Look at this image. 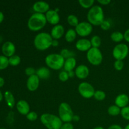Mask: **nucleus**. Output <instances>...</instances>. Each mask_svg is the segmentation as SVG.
I'll return each instance as SVG.
<instances>
[{
	"label": "nucleus",
	"instance_id": "35",
	"mask_svg": "<svg viewBox=\"0 0 129 129\" xmlns=\"http://www.w3.org/2000/svg\"><path fill=\"white\" fill-rule=\"evenodd\" d=\"M113 66L117 71H122L124 67V63L122 60H116L113 64Z\"/></svg>",
	"mask_w": 129,
	"mask_h": 129
},
{
	"label": "nucleus",
	"instance_id": "3",
	"mask_svg": "<svg viewBox=\"0 0 129 129\" xmlns=\"http://www.w3.org/2000/svg\"><path fill=\"white\" fill-rule=\"evenodd\" d=\"M52 41L53 39L50 34L41 32L35 36L34 40V44L37 50L44 51L52 46Z\"/></svg>",
	"mask_w": 129,
	"mask_h": 129
},
{
	"label": "nucleus",
	"instance_id": "41",
	"mask_svg": "<svg viewBox=\"0 0 129 129\" xmlns=\"http://www.w3.org/2000/svg\"><path fill=\"white\" fill-rule=\"evenodd\" d=\"M123 35H124V39L125 40V41L129 43V28L125 31Z\"/></svg>",
	"mask_w": 129,
	"mask_h": 129
},
{
	"label": "nucleus",
	"instance_id": "46",
	"mask_svg": "<svg viewBox=\"0 0 129 129\" xmlns=\"http://www.w3.org/2000/svg\"><path fill=\"white\" fill-rule=\"evenodd\" d=\"M4 19V15L1 11H0V23H1L3 21Z\"/></svg>",
	"mask_w": 129,
	"mask_h": 129
},
{
	"label": "nucleus",
	"instance_id": "17",
	"mask_svg": "<svg viewBox=\"0 0 129 129\" xmlns=\"http://www.w3.org/2000/svg\"><path fill=\"white\" fill-rule=\"evenodd\" d=\"M64 28L62 25L58 24L53 26L50 32V35L54 40L60 39L64 34Z\"/></svg>",
	"mask_w": 129,
	"mask_h": 129
},
{
	"label": "nucleus",
	"instance_id": "26",
	"mask_svg": "<svg viewBox=\"0 0 129 129\" xmlns=\"http://www.w3.org/2000/svg\"><path fill=\"white\" fill-rule=\"evenodd\" d=\"M90 42L91 44L92 47L99 49L101 44H102V40H101V38L98 35H94L91 39Z\"/></svg>",
	"mask_w": 129,
	"mask_h": 129
},
{
	"label": "nucleus",
	"instance_id": "25",
	"mask_svg": "<svg viewBox=\"0 0 129 129\" xmlns=\"http://www.w3.org/2000/svg\"><path fill=\"white\" fill-rule=\"evenodd\" d=\"M121 109L118 107H117L115 105L110 106L109 108H108V113L110 115L113 116V117H115V116H118V115L120 114Z\"/></svg>",
	"mask_w": 129,
	"mask_h": 129
},
{
	"label": "nucleus",
	"instance_id": "18",
	"mask_svg": "<svg viewBox=\"0 0 129 129\" xmlns=\"http://www.w3.org/2000/svg\"><path fill=\"white\" fill-rule=\"evenodd\" d=\"M2 52L6 57H11L15 52V46L11 42H6L2 46Z\"/></svg>",
	"mask_w": 129,
	"mask_h": 129
},
{
	"label": "nucleus",
	"instance_id": "43",
	"mask_svg": "<svg viewBox=\"0 0 129 129\" xmlns=\"http://www.w3.org/2000/svg\"><path fill=\"white\" fill-rule=\"evenodd\" d=\"M59 42L57 40H54V39H53V41L52 42V46L57 47L58 45H59Z\"/></svg>",
	"mask_w": 129,
	"mask_h": 129
},
{
	"label": "nucleus",
	"instance_id": "40",
	"mask_svg": "<svg viewBox=\"0 0 129 129\" xmlns=\"http://www.w3.org/2000/svg\"><path fill=\"white\" fill-rule=\"evenodd\" d=\"M98 3L102 5H108L111 3L110 0H98Z\"/></svg>",
	"mask_w": 129,
	"mask_h": 129
},
{
	"label": "nucleus",
	"instance_id": "31",
	"mask_svg": "<svg viewBox=\"0 0 129 129\" xmlns=\"http://www.w3.org/2000/svg\"><path fill=\"white\" fill-rule=\"evenodd\" d=\"M93 97L98 101H103L105 99L106 93L102 90H96L95 91Z\"/></svg>",
	"mask_w": 129,
	"mask_h": 129
},
{
	"label": "nucleus",
	"instance_id": "49",
	"mask_svg": "<svg viewBox=\"0 0 129 129\" xmlns=\"http://www.w3.org/2000/svg\"><path fill=\"white\" fill-rule=\"evenodd\" d=\"M3 99V95H2V93H1V92L0 91V102H1V100H2Z\"/></svg>",
	"mask_w": 129,
	"mask_h": 129
},
{
	"label": "nucleus",
	"instance_id": "28",
	"mask_svg": "<svg viewBox=\"0 0 129 129\" xmlns=\"http://www.w3.org/2000/svg\"><path fill=\"white\" fill-rule=\"evenodd\" d=\"M78 2L81 6L85 9L91 8L93 7V4L94 3V0H79Z\"/></svg>",
	"mask_w": 129,
	"mask_h": 129
},
{
	"label": "nucleus",
	"instance_id": "8",
	"mask_svg": "<svg viewBox=\"0 0 129 129\" xmlns=\"http://www.w3.org/2000/svg\"><path fill=\"white\" fill-rule=\"evenodd\" d=\"M128 47L125 44H118L113 49L112 55L116 60H123L128 54Z\"/></svg>",
	"mask_w": 129,
	"mask_h": 129
},
{
	"label": "nucleus",
	"instance_id": "20",
	"mask_svg": "<svg viewBox=\"0 0 129 129\" xmlns=\"http://www.w3.org/2000/svg\"><path fill=\"white\" fill-rule=\"evenodd\" d=\"M76 66V60L74 57H73L66 59L63 68L64 71L69 73L70 71H73L75 69Z\"/></svg>",
	"mask_w": 129,
	"mask_h": 129
},
{
	"label": "nucleus",
	"instance_id": "24",
	"mask_svg": "<svg viewBox=\"0 0 129 129\" xmlns=\"http://www.w3.org/2000/svg\"><path fill=\"white\" fill-rule=\"evenodd\" d=\"M112 40L114 42H120L124 39V35L120 31H114L110 35Z\"/></svg>",
	"mask_w": 129,
	"mask_h": 129
},
{
	"label": "nucleus",
	"instance_id": "51",
	"mask_svg": "<svg viewBox=\"0 0 129 129\" xmlns=\"http://www.w3.org/2000/svg\"><path fill=\"white\" fill-rule=\"evenodd\" d=\"M0 129H5V128H0Z\"/></svg>",
	"mask_w": 129,
	"mask_h": 129
},
{
	"label": "nucleus",
	"instance_id": "21",
	"mask_svg": "<svg viewBox=\"0 0 129 129\" xmlns=\"http://www.w3.org/2000/svg\"><path fill=\"white\" fill-rule=\"evenodd\" d=\"M50 70H49V68H45V67H42V68H40L36 71V75L40 79H47L50 76Z\"/></svg>",
	"mask_w": 129,
	"mask_h": 129
},
{
	"label": "nucleus",
	"instance_id": "34",
	"mask_svg": "<svg viewBox=\"0 0 129 129\" xmlns=\"http://www.w3.org/2000/svg\"><path fill=\"white\" fill-rule=\"evenodd\" d=\"M120 114L122 117H123L124 119L127 120H129V107H124V108L121 109Z\"/></svg>",
	"mask_w": 129,
	"mask_h": 129
},
{
	"label": "nucleus",
	"instance_id": "6",
	"mask_svg": "<svg viewBox=\"0 0 129 129\" xmlns=\"http://www.w3.org/2000/svg\"><path fill=\"white\" fill-rule=\"evenodd\" d=\"M59 117L62 122L64 123H69L73 120L74 113L71 107L68 103L63 102L59 107Z\"/></svg>",
	"mask_w": 129,
	"mask_h": 129
},
{
	"label": "nucleus",
	"instance_id": "45",
	"mask_svg": "<svg viewBox=\"0 0 129 129\" xmlns=\"http://www.w3.org/2000/svg\"><path fill=\"white\" fill-rule=\"evenodd\" d=\"M68 74H69V76L70 77V78H73V77L75 75V73H74L73 71L69 72V73H68Z\"/></svg>",
	"mask_w": 129,
	"mask_h": 129
},
{
	"label": "nucleus",
	"instance_id": "44",
	"mask_svg": "<svg viewBox=\"0 0 129 129\" xmlns=\"http://www.w3.org/2000/svg\"><path fill=\"white\" fill-rule=\"evenodd\" d=\"M4 84H5V80H4L3 78L0 77V88L2 87L4 85Z\"/></svg>",
	"mask_w": 129,
	"mask_h": 129
},
{
	"label": "nucleus",
	"instance_id": "11",
	"mask_svg": "<svg viewBox=\"0 0 129 129\" xmlns=\"http://www.w3.org/2000/svg\"><path fill=\"white\" fill-rule=\"evenodd\" d=\"M47 21L53 25H58L60 21V16L55 10H50L45 13Z\"/></svg>",
	"mask_w": 129,
	"mask_h": 129
},
{
	"label": "nucleus",
	"instance_id": "1",
	"mask_svg": "<svg viewBox=\"0 0 129 129\" xmlns=\"http://www.w3.org/2000/svg\"><path fill=\"white\" fill-rule=\"evenodd\" d=\"M88 22L94 26H100L105 20L103 8L99 5H95L91 8L87 14Z\"/></svg>",
	"mask_w": 129,
	"mask_h": 129
},
{
	"label": "nucleus",
	"instance_id": "50",
	"mask_svg": "<svg viewBox=\"0 0 129 129\" xmlns=\"http://www.w3.org/2000/svg\"><path fill=\"white\" fill-rule=\"evenodd\" d=\"M123 129H129V124L127 125H126L125 127V128H123Z\"/></svg>",
	"mask_w": 129,
	"mask_h": 129
},
{
	"label": "nucleus",
	"instance_id": "2",
	"mask_svg": "<svg viewBox=\"0 0 129 129\" xmlns=\"http://www.w3.org/2000/svg\"><path fill=\"white\" fill-rule=\"evenodd\" d=\"M47 20L45 14H32L29 18L27 22V26L29 30L32 31H38L45 27L47 23Z\"/></svg>",
	"mask_w": 129,
	"mask_h": 129
},
{
	"label": "nucleus",
	"instance_id": "38",
	"mask_svg": "<svg viewBox=\"0 0 129 129\" xmlns=\"http://www.w3.org/2000/svg\"><path fill=\"white\" fill-rule=\"evenodd\" d=\"M101 28L103 30H109L110 28L111 25L110 23L107 20H104V21L102 22V23L100 25Z\"/></svg>",
	"mask_w": 129,
	"mask_h": 129
},
{
	"label": "nucleus",
	"instance_id": "4",
	"mask_svg": "<svg viewBox=\"0 0 129 129\" xmlns=\"http://www.w3.org/2000/svg\"><path fill=\"white\" fill-rule=\"evenodd\" d=\"M41 123L48 129H60L62 122L58 116L51 113H44L40 117Z\"/></svg>",
	"mask_w": 129,
	"mask_h": 129
},
{
	"label": "nucleus",
	"instance_id": "42",
	"mask_svg": "<svg viewBox=\"0 0 129 129\" xmlns=\"http://www.w3.org/2000/svg\"><path fill=\"white\" fill-rule=\"evenodd\" d=\"M107 129H123L120 125L117 124H113L110 126Z\"/></svg>",
	"mask_w": 129,
	"mask_h": 129
},
{
	"label": "nucleus",
	"instance_id": "5",
	"mask_svg": "<svg viewBox=\"0 0 129 129\" xmlns=\"http://www.w3.org/2000/svg\"><path fill=\"white\" fill-rule=\"evenodd\" d=\"M45 62L50 69L59 70L64 67L65 59L59 54H50L47 55Z\"/></svg>",
	"mask_w": 129,
	"mask_h": 129
},
{
	"label": "nucleus",
	"instance_id": "36",
	"mask_svg": "<svg viewBox=\"0 0 129 129\" xmlns=\"http://www.w3.org/2000/svg\"><path fill=\"white\" fill-rule=\"evenodd\" d=\"M26 117L29 121L34 122V121L37 120V119L38 118V115L35 112H30L26 115Z\"/></svg>",
	"mask_w": 129,
	"mask_h": 129
},
{
	"label": "nucleus",
	"instance_id": "23",
	"mask_svg": "<svg viewBox=\"0 0 129 129\" xmlns=\"http://www.w3.org/2000/svg\"><path fill=\"white\" fill-rule=\"evenodd\" d=\"M77 34L74 29L70 28L66 32L65 39L68 42H73L76 39Z\"/></svg>",
	"mask_w": 129,
	"mask_h": 129
},
{
	"label": "nucleus",
	"instance_id": "7",
	"mask_svg": "<svg viewBox=\"0 0 129 129\" xmlns=\"http://www.w3.org/2000/svg\"><path fill=\"white\" fill-rule=\"evenodd\" d=\"M86 58L88 62L93 66H98L103 61V55L98 48L91 47L86 54Z\"/></svg>",
	"mask_w": 129,
	"mask_h": 129
},
{
	"label": "nucleus",
	"instance_id": "32",
	"mask_svg": "<svg viewBox=\"0 0 129 129\" xmlns=\"http://www.w3.org/2000/svg\"><path fill=\"white\" fill-rule=\"evenodd\" d=\"M60 55L64 58V59H67L69 57H73L74 55H73V54L72 52H71L70 50H68L67 49H64L61 50L60 52Z\"/></svg>",
	"mask_w": 129,
	"mask_h": 129
},
{
	"label": "nucleus",
	"instance_id": "13",
	"mask_svg": "<svg viewBox=\"0 0 129 129\" xmlns=\"http://www.w3.org/2000/svg\"><path fill=\"white\" fill-rule=\"evenodd\" d=\"M33 10L37 13H46L50 10V5L45 1H37L33 5Z\"/></svg>",
	"mask_w": 129,
	"mask_h": 129
},
{
	"label": "nucleus",
	"instance_id": "12",
	"mask_svg": "<svg viewBox=\"0 0 129 129\" xmlns=\"http://www.w3.org/2000/svg\"><path fill=\"white\" fill-rule=\"evenodd\" d=\"M40 84V78L35 74L28 77L26 81V87L30 91H35L38 89Z\"/></svg>",
	"mask_w": 129,
	"mask_h": 129
},
{
	"label": "nucleus",
	"instance_id": "19",
	"mask_svg": "<svg viewBox=\"0 0 129 129\" xmlns=\"http://www.w3.org/2000/svg\"><path fill=\"white\" fill-rule=\"evenodd\" d=\"M129 103V97L126 94H118L115 100V105L120 108L127 107Z\"/></svg>",
	"mask_w": 129,
	"mask_h": 129
},
{
	"label": "nucleus",
	"instance_id": "47",
	"mask_svg": "<svg viewBox=\"0 0 129 129\" xmlns=\"http://www.w3.org/2000/svg\"><path fill=\"white\" fill-rule=\"evenodd\" d=\"M79 120V117H78V115H74V117H73V120L76 121V122H78Z\"/></svg>",
	"mask_w": 129,
	"mask_h": 129
},
{
	"label": "nucleus",
	"instance_id": "29",
	"mask_svg": "<svg viewBox=\"0 0 129 129\" xmlns=\"http://www.w3.org/2000/svg\"><path fill=\"white\" fill-rule=\"evenodd\" d=\"M9 60V64H10L12 66H16L18 65L21 62V58L18 55H13L10 57L8 59Z\"/></svg>",
	"mask_w": 129,
	"mask_h": 129
},
{
	"label": "nucleus",
	"instance_id": "30",
	"mask_svg": "<svg viewBox=\"0 0 129 129\" xmlns=\"http://www.w3.org/2000/svg\"><path fill=\"white\" fill-rule=\"evenodd\" d=\"M9 60L7 57L0 55V70L5 69L8 66Z\"/></svg>",
	"mask_w": 129,
	"mask_h": 129
},
{
	"label": "nucleus",
	"instance_id": "37",
	"mask_svg": "<svg viewBox=\"0 0 129 129\" xmlns=\"http://www.w3.org/2000/svg\"><path fill=\"white\" fill-rule=\"evenodd\" d=\"M25 73L26 76L30 77V76H31L36 74V70H35L34 68H31V67H28V68H26V69H25Z\"/></svg>",
	"mask_w": 129,
	"mask_h": 129
},
{
	"label": "nucleus",
	"instance_id": "10",
	"mask_svg": "<svg viewBox=\"0 0 129 129\" xmlns=\"http://www.w3.org/2000/svg\"><path fill=\"white\" fill-rule=\"evenodd\" d=\"M75 30L77 35L82 37H88L92 33L93 25L88 21H82L76 26Z\"/></svg>",
	"mask_w": 129,
	"mask_h": 129
},
{
	"label": "nucleus",
	"instance_id": "14",
	"mask_svg": "<svg viewBox=\"0 0 129 129\" xmlns=\"http://www.w3.org/2000/svg\"><path fill=\"white\" fill-rule=\"evenodd\" d=\"M74 73L77 78L80 79H84L89 76V70L86 66L81 64L76 68Z\"/></svg>",
	"mask_w": 129,
	"mask_h": 129
},
{
	"label": "nucleus",
	"instance_id": "33",
	"mask_svg": "<svg viewBox=\"0 0 129 129\" xmlns=\"http://www.w3.org/2000/svg\"><path fill=\"white\" fill-rule=\"evenodd\" d=\"M69 74L66 71H62L59 74V79L62 82H66L69 79Z\"/></svg>",
	"mask_w": 129,
	"mask_h": 129
},
{
	"label": "nucleus",
	"instance_id": "48",
	"mask_svg": "<svg viewBox=\"0 0 129 129\" xmlns=\"http://www.w3.org/2000/svg\"><path fill=\"white\" fill-rule=\"evenodd\" d=\"M93 129H105L103 127H101V126H98V127H94Z\"/></svg>",
	"mask_w": 129,
	"mask_h": 129
},
{
	"label": "nucleus",
	"instance_id": "39",
	"mask_svg": "<svg viewBox=\"0 0 129 129\" xmlns=\"http://www.w3.org/2000/svg\"><path fill=\"white\" fill-rule=\"evenodd\" d=\"M60 129H74V126L71 122L69 123H64L62 124Z\"/></svg>",
	"mask_w": 129,
	"mask_h": 129
},
{
	"label": "nucleus",
	"instance_id": "9",
	"mask_svg": "<svg viewBox=\"0 0 129 129\" xmlns=\"http://www.w3.org/2000/svg\"><path fill=\"white\" fill-rule=\"evenodd\" d=\"M78 91L82 97L86 99H89L94 96V94L95 93V90L93 86L87 82H83L79 84Z\"/></svg>",
	"mask_w": 129,
	"mask_h": 129
},
{
	"label": "nucleus",
	"instance_id": "22",
	"mask_svg": "<svg viewBox=\"0 0 129 129\" xmlns=\"http://www.w3.org/2000/svg\"><path fill=\"white\" fill-rule=\"evenodd\" d=\"M5 98L8 106L11 108H13L15 104V98H14L12 93L9 91H6L5 93Z\"/></svg>",
	"mask_w": 129,
	"mask_h": 129
},
{
	"label": "nucleus",
	"instance_id": "16",
	"mask_svg": "<svg viewBox=\"0 0 129 129\" xmlns=\"http://www.w3.org/2000/svg\"><path fill=\"white\" fill-rule=\"evenodd\" d=\"M16 109L20 114L26 115L30 112V105L26 101L21 100L16 103Z\"/></svg>",
	"mask_w": 129,
	"mask_h": 129
},
{
	"label": "nucleus",
	"instance_id": "15",
	"mask_svg": "<svg viewBox=\"0 0 129 129\" xmlns=\"http://www.w3.org/2000/svg\"><path fill=\"white\" fill-rule=\"evenodd\" d=\"M91 47L90 40H89L88 39H79L76 43V48L79 51L88 52Z\"/></svg>",
	"mask_w": 129,
	"mask_h": 129
},
{
	"label": "nucleus",
	"instance_id": "27",
	"mask_svg": "<svg viewBox=\"0 0 129 129\" xmlns=\"http://www.w3.org/2000/svg\"><path fill=\"white\" fill-rule=\"evenodd\" d=\"M67 21H68L69 25L72 26H74V27H76L79 23L78 17L74 15H69L67 18Z\"/></svg>",
	"mask_w": 129,
	"mask_h": 129
}]
</instances>
